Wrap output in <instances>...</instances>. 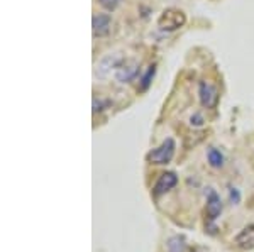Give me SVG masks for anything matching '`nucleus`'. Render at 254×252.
<instances>
[{"mask_svg":"<svg viewBox=\"0 0 254 252\" xmlns=\"http://www.w3.org/2000/svg\"><path fill=\"white\" fill-rule=\"evenodd\" d=\"M122 63H124V58H122L119 52H110V54H107L97 64V75L100 76V78H105V76H109L112 71H117V68L121 66Z\"/></svg>","mask_w":254,"mask_h":252,"instance_id":"20e7f679","label":"nucleus"},{"mask_svg":"<svg viewBox=\"0 0 254 252\" xmlns=\"http://www.w3.org/2000/svg\"><path fill=\"white\" fill-rule=\"evenodd\" d=\"M176 183H178V176L173 173V171H166L163 173L161 176H159V180L156 181V185H154L153 188V195L154 197H161V195H165L170 192L171 188H175Z\"/></svg>","mask_w":254,"mask_h":252,"instance_id":"423d86ee","label":"nucleus"},{"mask_svg":"<svg viewBox=\"0 0 254 252\" xmlns=\"http://www.w3.org/2000/svg\"><path fill=\"white\" fill-rule=\"evenodd\" d=\"M229 197H231V202L234 203V205H237V203L241 202V193L237 188H229Z\"/></svg>","mask_w":254,"mask_h":252,"instance_id":"2eb2a0df","label":"nucleus"},{"mask_svg":"<svg viewBox=\"0 0 254 252\" xmlns=\"http://www.w3.org/2000/svg\"><path fill=\"white\" fill-rule=\"evenodd\" d=\"M236 244H237V247H241V249H244V251L254 249V223L244 227V229L236 235Z\"/></svg>","mask_w":254,"mask_h":252,"instance_id":"1a4fd4ad","label":"nucleus"},{"mask_svg":"<svg viewBox=\"0 0 254 252\" xmlns=\"http://www.w3.org/2000/svg\"><path fill=\"white\" fill-rule=\"evenodd\" d=\"M98 3H100L102 7H104L105 10L112 12L116 10L119 7V3H121V0H98Z\"/></svg>","mask_w":254,"mask_h":252,"instance_id":"ddd939ff","label":"nucleus"},{"mask_svg":"<svg viewBox=\"0 0 254 252\" xmlns=\"http://www.w3.org/2000/svg\"><path fill=\"white\" fill-rule=\"evenodd\" d=\"M175 141L173 139H166L163 141V144L159 148L153 149L149 154L146 156V159L151 162V164H168L175 156Z\"/></svg>","mask_w":254,"mask_h":252,"instance_id":"f03ea898","label":"nucleus"},{"mask_svg":"<svg viewBox=\"0 0 254 252\" xmlns=\"http://www.w3.org/2000/svg\"><path fill=\"white\" fill-rule=\"evenodd\" d=\"M198 97H200V103L205 108H215L217 101H219V90H217L214 85L207 83V81H200Z\"/></svg>","mask_w":254,"mask_h":252,"instance_id":"39448f33","label":"nucleus"},{"mask_svg":"<svg viewBox=\"0 0 254 252\" xmlns=\"http://www.w3.org/2000/svg\"><path fill=\"white\" fill-rule=\"evenodd\" d=\"M137 73H139L137 63H127V61H124V63L117 68L116 80L119 81V83H129V81H132L134 78H136Z\"/></svg>","mask_w":254,"mask_h":252,"instance_id":"6e6552de","label":"nucleus"},{"mask_svg":"<svg viewBox=\"0 0 254 252\" xmlns=\"http://www.w3.org/2000/svg\"><path fill=\"white\" fill-rule=\"evenodd\" d=\"M185 22H187L185 14L178 9H166L158 19L159 29L165 32H173L176 29H180Z\"/></svg>","mask_w":254,"mask_h":252,"instance_id":"f257e3e1","label":"nucleus"},{"mask_svg":"<svg viewBox=\"0 0 254 252\" xmlns=\"http://www.w3.org/2000/svg\"><path fill=\"white\" fill-rule=\"evenodd\" d=\"M168 252H185L187 251V241L183 235H173L166 244Z\"/></svg>","mask_w":254,"mask_h":252,"instance_id":"9d476101","label":"nucleus"},{"mask_svg":"<svg viewBox=\"0 0 254 252\" xmlns=\"http://www.w3.org/2000/svg\"><path fill=\"white\" fill-rule=\"evenodd\" d=\"M190 124H191V125H202V124H203L202 115H200V113H195V115H191Z\"/></svg>","mask_w":254,"mask_h":252,"instance_id":"dca6fc26","label":"nucleus"},{"mask_svg":"<svg viewBox=\"0 0 254 252\" xmlns=\"http://www.w3.org/2000/svg\"><path fill=\"white\" fill-rule=\"evenodd\" d=\"M207 159L212 168H222L224 166V154L215 148H210L207 151Z\"/></svg>","mask_w":254,"mask_h":252,"instance_id":"9b49d317","label":"nucleus"},{"mask_svg":"<svg viewBox=\"0 0 254 252\" xmlns=\"http://www.w3.org/2000/svg\"><path fill=\"white\" fill-rule=\"evenodd\" d=\"M154 73H156V66L154 64H151L149 68H147V71L142 75L141 78V90H147V87L151 85V81L154 78Z\"/></svg>","mask_w":254,"mask_h":252,"instance_id":"f8f14e48","label":"nucleus"},{"mask_svg":"<svg viewBox=\"0 0 254 252\" xmlns=\"http://www.w3.org/2000/svg\"><path fill=\"white\" fill-rule=\"evenodd\" d=\"M110 103V101H107V100H93V112H102L104 110V107H107V105Z\"/></svg>","mask_w":254,"mask_h":252,"instance_id":"4468645a","label":"nucleus"},{"mask_svg":"<svg viewBox=\"0 0 254 252\" xmlns=\"http://www.w3.org/2000/svg\"><path fill=\"white\" fill-rule=\"evenodd\" d=\"M193 252H203V251H200V249H195Z\"/></svg>","mask_w":254,"mask_h":252,"instance_id":"f3484780","label":"nucleus"},{"mask_svg":"<svg viewBox=\"0 0 254 252\" xmlns=\"http://www.w3.org/2000/svg\"><path fill=\"white\" fill-rule=\"evenodd\" d=\"M110 24H112V19H110L109 14H98L93 15L92 19V31L95 38H104L110 32Z\"/></svg>","mask_w":254,"mask_h":252,"instance_id":"0eeeda50","label":"nucleus"},{"mask_svg":"<svg viewBox=\"0 0 254 252\" xmlns=\"http://www.w3.org/2000/svg\"><path fill=\"white\" fill-rule=\"evenodd\" d=\"M207 205H205V213L208 222H215L219 218V215L222 213V200H220L219 193L212 188H207Z\"/></svg>","mask_w":254,"mask_h":252,"instance_id":"7ed1b4c3","label":"nucleus"}]
</instances>
